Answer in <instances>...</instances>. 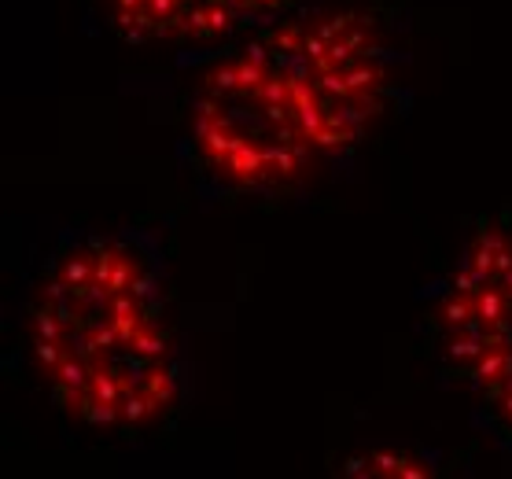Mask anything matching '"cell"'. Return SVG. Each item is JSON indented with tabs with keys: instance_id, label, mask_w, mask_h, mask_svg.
I'll use <instances>...</instances> for the list:
<instances>
[{
	"instance_id": "277c9868",
	"label": "cell",
	"mask_w": 512,
	"mask_h": 479,
	"mask_svg": "<svg viewBox=\"0 0 512 479\" xmlns=\"http://www.w3.org/2000/svg\"><path fill=\"white\" fill-rule=\"evenodd\" d=\"M303 4L306 0H96V12L115 41L129 48H166L188 67Z\"/></svg>"
},
{
	"instance_id": "7a4b0ae2",
	"label": "cell",
	"mask_w": 512,
	"mask_h": 479,
	"mask_svg": "<svg viewBox=\"0 0 512 479\" xmlns=\"http://www.w3.org/2000/svg\"><path fill=\"white\" fill-rule=\"evenodd\" d=\"M26 354L74 428L118 443L170 432L196 398V362L159 236L63 229L30 288Z\"/></svg>"
},
{
	"instance_id": "3957f363",
	"label": "cell",
	"mask_w": 512,
	"mask_h": 479,
	"mask_svg": "<svg viewBox=\"0 0 512 479\" xmlns=\"http://www.w3.org/2000/svg\"><path fill=\"white\" fill-rule=\"evenodd\" d=\"M431 347L468 417L512 457V218L472 222L431 288Z\"/></svg>"
},
{
	"instance_id": "6da1fadb",
	"label": "cell",
	"mask_w": 512,
	"mask_h": 479,
	"mask_svg": "<svg viewBox=\"0 0 512 479\" xmlns=\"http://www.w3.org/2000/svg\"><path fill=\"white\" fill-rule=\"evenodd\" d=\"M188 67L181 163L203 199L247 203L347 170L395 111L406 48L376 0H306Z\"/></svg>"
}]
</instances>
